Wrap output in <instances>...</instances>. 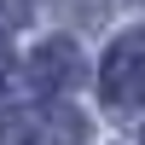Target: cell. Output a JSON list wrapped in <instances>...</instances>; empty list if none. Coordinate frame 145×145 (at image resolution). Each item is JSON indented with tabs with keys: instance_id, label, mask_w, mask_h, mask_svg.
<instances>
[{
	"instance_id": "obj_1",
	"label": "cell",
	"mask_w": 145,
	"mask_h": 145,
	"mask_svg": "<svg viewBox=\"0 0 145 145\" xmlns=\"http://www.w3.org/2000/svg\"><path fill=\"white\" fill-rule=\"evenodd\" d=\"M99 93L116 105V110H128V105L145 99V29L122 35V41L105 52V64H99Z\"/></svg>"
},
{
	"instance_id": "obj_2",
	"label": "cell",
	"mask_w": 145,
	"mask_h": 145,
	"mask_svg": "<svg viewBox=\"0 0 145 145\" xmlns=\"http://www.w3.org/2000/svg\"><path fill=\"white\" fill-rule=\"evenodd\" d=\"M76 76H81V58H76V46H70V41H41V46H35V58H29V81H35L41 93L70 87Z\"/></svg>"
},
{
	"instance_id": "obj_3",
	"label": "cell",
	"mask_w": 145,
	"mask_h": 145,
	"mask_svg": "<svg viewBox=\"0 0 145 145\" xmlns=\"http://www.w3.org/2000/svg\"><path fill=\"white\" fill-rule=\"evenodd\" d=\"M23 139H29V145H76L81 139V116L64 110V105H52L46 116H35V122L23 128Z\"/></svg>"
},
{
	"instance_id": "obj_4",
	"label": "cell",
	"mask_w": 145,
	"mask_h": 145,
	"mask_svg": "<svg viewBox=\"0 0 145 145\" xmlns=\"http://www.w3.org/2000/svg\"><path fill=\"white\" fill-rule=\"evenodd\" d=\"M0 76H6V41H0Z\"/></svg>"
}]
</instances>
